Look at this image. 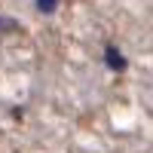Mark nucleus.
<instances>
[{"instance_id":"obj_1","label":"nucleus","mask_w":153,"mask_h":153,"mask_svg":"<svg viewBox=\"0 0 153 153\" xmlns=\"http://www.w3.org/2000/svg\"><path fill=\"white\" fill-rule=\"evenodd\" d=\"M107 65H110L113 71H123V68H126V58L117 52V49H107Z\"/></svg>"},{"instance_id":"obj_2","label":"nucleus","mask_w":153,"mask_h":153,"mask_svg":"<svg viewBox=\"0 0 153 153\" xmlns=\"http://www.w3.org/2000/svg\"><path fill=\"white\" fill-rule=\"evenodd\" d=\"M37 6H40V12H52L55 9V0H37Z\"/></svg>"}]
</instances>
